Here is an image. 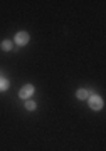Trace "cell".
I'll return each mask as SVG.
<instances>
[{
  "label": "cell",
  "instance_id": "5b68a950",
  "mask_svg": "<svg viewBox=\"0 0 106 151\" xmlns=\"http://www.w3.org/2000/svg\"><path fill=\"white\" fill-rule=\"evenodd\" d=\"M7 87H9V81H7V79H2V77H0V91H5Z\"/></svg>",
  "mask_w": 106,
  "mask_h": 151
},
{
  "label": "cell",
  "instance_id": "8992f818",
  "mask_svg": "<svg viewBox=\"0 0 106 151\" xmlns=\"http://www.w3.org/2000/svg\"><path fill=\"white\" fill-rule=\"evenodd\" d=\"M2 49H4V50H10V49H12V42H10V40H4V42H2Z\"/></svg>",
  "mask_w": 106,
  "mask_h": 151
},
{
  "label": "cell",
  "instance_id": "3957f363",
  "mask_svg": "<svg viewBox=\"0 0 106 151\" xmlns=\"http://www.w3.org/2000/svg\"><path fill=\"white\" fill-rule=\"evenodd\" d=\"M27 42H29V34L27 32H19L15 35V44H19V45H25Z\"/></svg>",
  "mask_w": 106,
  "mask_h": 151
},
{
  "label": "cell",
  "instance_id": "7a4b0ae2",
  "mask_svg": "<svg viewBox=\"0 0 106 151\" xmlns=\"http://www.w3.org/2000/svg\"><path fill=\"white\" fill-rule=\"evenodd\" d=\"M32 94H34V86H32V84H25V86L20 89V97H24V99L30 97Z\"/></svg>",
  "mask_w": 106,
  "mask_h": 151
},
{
  "label": "cell",
  "instance_id": "52a82bcc",
  "mask_svg": "<svg viewBox=\"0 0 106 151\" xmlns=\"http://www.w3.org/2000/svg\"><path fill=\"white\" fill-rule=\"evenodd\" d=\"M25 109L34 111V109H36V103H34V101H25Z\"/></svg>",
  "mask_w": 106,
  "mask_h": 151
},
{
  "label": "cell",
  "instance_id": "6da1fadb",
  "mask_svg": "<svg viewBox=\"0 0 106 151\" xmlns=\"http://www.w3.org/2000/svg\"><path fill=\"white\" fill-rule=\"evenodd\" d=\"M89 106L91 109H94V111H99L103 108V99L99 96H91L89 97Z\"/></svg>",
  "mask_w": 106,
  "mask_h": 151
},
{
  "label": "cell",
  "instance_id": "277c9868",
  "mask_svg": "<svg viewBox=\"0 0 106 151\" xmlns=\"http://www.w3.org/2000/svg\"><path fill=\"white\" fill-rule=\"evenodd\" d=\"M76 96H78V99H86V97L89 96V92L86 91V89H79V91H78V94H76Z\"/></svg>",
  "mask_w": 106,
  "mask_h": 151
}]
</instances>
